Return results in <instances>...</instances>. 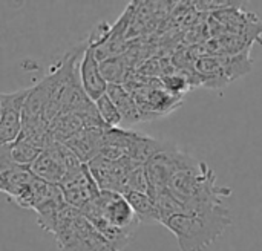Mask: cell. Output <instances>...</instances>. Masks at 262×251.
I'll return each instance as SVG.
<instances>
[{
	"instance_id": "cell-1",
	"label": "cell",
	"mask_w": 262,
	"mask_h": 251,
	"mask_svg": "<svg viewBox=\"0 0 262 251\" xmlns=\"http://www.w3.org/2000/svg\"><path fill=\"white\" fill-rule=\"evenodd\" d=\"M232 222L233 218L227 207L209 206L169 216L161 225L175 236L180 251H207Z\"/></svg>"
},
{
	"instance_id": "cell-2",
	"label": "cell",
	"mask_w": 262,
	"mask_h": 251,
	"mask_svg": "<svg viewBox=\"0 0 262 251\" xmlns=\"http://www.w3.org/2000/svg\"><path fill=\"white\" fill-rule=\"evenodd\" d=\"M166 190L187 209L224 206V199L232 195L230 189L216 184L215 172L206 163L196 159L181 169L170 179Z\"/></svg>"
},
{
	"instance_id": "cell-3",
	"label": "cell",
	"mask_w": 262,
	"mask_h": 251,
	"mask_svg": "<svg viewBox=\"0 0 262 251\" xmlns=\"http://www.w3.org/2000/svg\"><path fill=\"white\" fill-rule=\"evenodd\" d=\"M54 238L58 251H115L91 221L71 206L61 210Z\"/></svg>"
},
{
	"instance_id": "cell-4",
	"label": "cell",
	"mask_w": 262,
	"mask_h": 251,
	"mask_svg": "<svg viewBox=\"0 0 262 251\" xmlns=\"http://www.w3.org/2000/svg\"><path fill=\"white\" fill-rule=\"evenodd\" d=\"M83 166L84 163L66 144L54 141L29 169L38 179L60 186L69 173L80 170Z\"/></svg>"
},
{
	"instance_id": "cell-5",
	"label": "cell",
	"mask_w": 262,
	"mask_h": 251,
	"mask_svg": "<svg viewBox=\"0 0 262 251\" xmlns=\"http://www.w3.org/2000/svg\"><path fill=\"white\" fill-rule=\"evenodd\" d=\"M195 158L181 152L173 144L167 149L161 150L155 156H152L144 166V172L149 181V196L164 192L170 182V179L186 166H189Z\"/></svg>"
},
{
	"instance_id": "cell-6",
	"label": "cell",
	"mask_w": 262,
	"mask_h": 251,
	"mask_svg": "<svg viewBox=\"0 0 262 251\" xmlns=\"http://www.w3.org/2000/svg\"><path fill=\"white\" fill-rule=\"evenodd\" d=\"M83 210H92L98 213L103 219H106L109 224L130 233L135 236L138 227L141 225L137 213L134 212L132 206L129 204L127 198L121 193L115 192H101L100 196L88 204Z\"/></svg>"
},
{
	"instance_id": "cell-7",
	"label": "cell",
	"mask_w": 262,
	"mask_h": 251,
	"mask_svg": "<svg viewBox=\"0 0 262 251\" xmlns=\"http://www.w3.org/2000/svg\"><path fill=\"white\" fill-rule=\"evenodd\" d=\"M32 87L20 89L11 94H0V143L15 141L21 132L23 110Z\"/></svg>"
},
{
	"instance_id": "cell-8",
	"label": "cell",
	"mask_w": 262,
	"mask_h": 251,
	"mask_svg": "<svg viewBox=\"0 0 262 251\" xmlns=\"http://www.w3.org/2000/svg\"><path fill=\"white\" fill-rule=\"evenodd\" d=\"M60 189L63 192L66 204L78 210L95 201L101 193L88 164H84L80 170L69 173L66 179L60 184Z\"/></svg>"
},
{
	"instance_id": "cell-9",
	"label": "cell",
	"mask_w": 262,
	"mask_h": 251,
	"mask_svg": "<svg viewBox=\"0 0 262 251\" xmlns=\"http://www.w3.org/2000/svg\"><path fill=\"white\" fill-rule=\"evenodd\" d=\"M95 182L101 192L126 193V179L132 169H135L126 158L121 161H109L101 156L88 164Z\"/></svg>"
},
{
	"instance_id": "cell-10",
	"label": "cell",
	"mask_w": 262,
	"mask_h": 251,
	"mask_svg": "<svg viewBox=\"0 0 262 251\" xmlns=\"http://www.w3.org/2000/svg\"><path fill=\"white\" fill-rule=\"evenodd\" d=\"M80 80L86 95L95 103L98 98L107 94L109 83L101 74L100 61L95 55L94 46L88 41V48L80 63Z\"/></svg>"
},
{
	"instance_id": "cell-11",
	"label": "cell",
	"mask_w": 262,
	"mask_h": 251,
	"mask_svg": "<svg viewBox=\"0 0 262 251\" xmlns=\"http://www.w3.org/2000/svg\"><path fill=\"white\" fill-rule=\"evenodd\" d=\"M35 179L29 167H21L0 159V190L15 202Z\"/></svg>"
},
{
	"instance_id": "cell-12",
	"label": "cell",
	"mask_w": 262,
	"mask_h": 251,
	"mask_svg": "<svg viewBox=\"0 0 262 251\" xmlns=\"http://www.w3.org/2000/svg\"><path fill=\"white\" fill-rule=\"evenodd\" d=\"M106 129V127H104ZM104 129H84L80 133L74 135L64 144L84 163L89 164L100 156L103 146V132Z\"/></svg>"
},
{
	"instance_id": "cell-13",
	"label": "cell",
	"mask_w": 262,
	"mask_h": 251,
	"mask_svg": "<svg viewBox=\"0 0 262 251\" xmlns=\"http://www.w3.org/2000/svg\"><path fill=\"white\" fill-rule=\"evenodd\" d=\"M107 95L111 97V100L114 101V104L120 110V113L123 117V123L135 124V123H141V121L150 120L141 110V107L135 101L134 95L123 84H109Z\"/></svg>"
},
{
	"instance_id": "cell-14",
	"label": "cell",
	"mask_w": 262,
	"mask_h": 251,
	"mask_svg": "<svg viewBox=\"0 0 262 251\" xmlns=\"http://www.w3.org/2000/svg\"><path fill=\"white\" fill-rule=\"evenodd\" d=\"M41 152H43L41 149H38L37 146H34L29 141L18 136L15 141H12L9 144H2L0 159L9 161L12 164L21 166V167H31L37 161V158L41 155Z\"/></svg>"
},
{
	"instance_id": "cell-15",
	"label": "cell",
	"mask_w": 262,
	"mask_h": 251,
	"mask_svg": "<svg viewBox=\"0 0 262 251\" xmlns=\"http://www.w3.org/2000/svg\"><path fill=\"white\" fill-rule=\"evenodd\" d=\"M81 213L91 221V224L98 230V233L106 239V242L115 251H123L135 238L134 235H130V233H127V232H124V230H121V229H118V227H115L112 224H109L106 219H103L98 213H95L92 210H83Z\"/></svg>"
},
{
	"instance_id": "cell-16",
	"label": "cell",
	"mask_w": 262,
	"mask_h": 251,
	"mask_svg": "<svg viewBox=\"0 0 262 251\" xmlns=\"http://www.w3.org/2000/svg\"><path fill=\"white\" fill-rule=\"evenodd\" d=\"M124 196L127 198L141 224H161V215L149 195L140 192H129Z\"/></svg>"
},
{
	"instance_id": "cell-17",
	"label": "cell",
	"mask_w": 262,
	"mask_h": 251,
	"mask_svg": "<svg viewBox=\"0 0 262 251\" xmlns=\"http://www.w3.org/2000/svg\"><path fill=\"white\" fill-rule=\"evenodd\" d=\"M127 67L129 64L126 57H123V54L117 57H111L100 63L101 74L109 84H121V81H124L127 77Z\"/></svg>"
},
{
	"instance_id": "cell-18",
	"label": "cell",
	"mask_w": 262,
	"mask_h": 251,
	"mask_svg": "<svg viewBox=\"0 0 262 251\" xmlns=\"http://www.w3.org/2000/svg\"><path fill=\"white\" fill-rule=\"evenodd\" d=\"M95 107L98 110V115L101 118V121L106 124V127H118L123 124V117L120 113V110L117 109V106L114 104V101L111 100V97L106 94L101 98H98L95 101Z\"/></svg>"
},
{
	"instance_id": "cell-19",
	"label": "cell",
	"mask_w": 262,
	"mask_h": 251,
	"mask_svg": "<svg viewBox=\"0 0 262 251\" xmlns=\"http://www.w3.org/2000/svg\"><path fill=\"white\" fill-rule=\"evenodd\" d=\"M192 3L200 11H226V9H238L246 2H232V0H198V2H192Z\"/></svg>"
}]
</instances>
